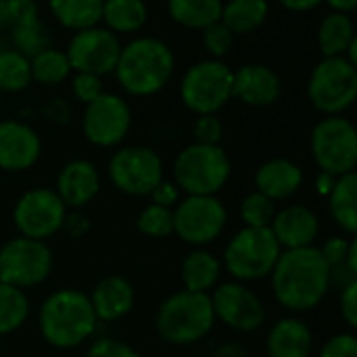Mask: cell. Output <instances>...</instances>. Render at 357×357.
Masks as SVG:
<instances>
[{
	"label": "cell",
	"instance_id": "6da1fadb",
	"mask_svg": "<svg viewBox=\"0 0 357 357\" xmlns=\"http://www.w3.org/2000/svg\"><path fill=\"white\" fill-rule=\"evenodd\" d=\"M275 301L294 313L311 311L330 290V265L317 246L282 250L271 275Z\"/></svg>",
	"mask_w": 357,
	"mask_h": 357
},
{
	"label": "cell",
	"instance_id": "7a4b0ae2",
	"mask_svg": "<svg viewBox=\"0 0 357 357\" xmlns=\"http://www.w3.org/2000/svg\"><path fill=\"white\" fill-rule=\"evenodd\" d=\"M36 319L43 340L59 351L91 342L99 328L89 294L70 286L53 290L40 303Z\"/></svg>",
	"mask_w": 357,
	"mask_h": 357
},
{
	"label": "cell",
	"instance_id": "3957f363",
	"mask_svg": "<svg viewBox=\"0 0 357 357\" xmlns=\"http://www.w3.org/2000/svg\"><path fill=\"white\" fill-rule=\"evenodd\" d=\"M114 74L124 93L132 97H151L170 82L174 74V55L166 43L141 36L122 47Z\"/></svg>",
	"mask_w": 357,
	"mask_h": 357
},
{
	"label": "cell",
	"instance_id": "277c9868",
	"mask_svg": "<svg viewBox=\"0 0 357 357\" xmlns=\"http://www.w3.org/2000/svg\"><path fill=\"white\" fill-rule=\"evenodd\" d=\"M217 324L211 294L176 290L168 294L155 309V334L174 347H190L206 338Z\"/></svg>",
	"mask_w": 357,
	"mask_h": 357
},
{
	"label": "cell",
	"instance_id": "5b68a950",
	"mask_svg": "<svg viewBox=\"0 0 357 357\" xmlns=\"http://www.w3.org/2000/svg\"><path fill=\"white\" fill-rule=\"evenodd\" d=\"M231 178V160L221 145L190 143L172 160V181L183 196H217Z\"/></svg>",
	"mask_w": 357,
	"mask_h": 357
},
{
	"label": "cell",
	"instance_id": "8992f818",
	"mask_svg": "<svg viewBox=\"0 0 357 357\" xmlns=\"http://www.w3.org/2000/svg\"><path fill=\"white\" fill-rule=\"evenodd\" d=\"M280 255L282 248L269 227H242L227 240L221 265L234 282L250 284L269 278Z\"/></svg>",
	"mask_w": 357,
	"mask_h": 357
},
{
	"label": "cell",
	"instance_id": "52a82bcc",
	"mask_svg": "<svg viewBox=\"0 0 357 357\" xmlns=\"http://www.w3.org/2000/svg\"><path fill=\"white\" fill-rule=\"evenodd\" d=\"M178 95L196 116L217 114L234 99V70L221 59L198 61L183 74Z\"/></svg>",
	"mask_w": 357,
	"mask_h": 357
},
{
	"label": "cell",
	"instance_id": "ba28073f",
	"mask_svg": "<svg viewBox=\"0 0 357 357\" xmlns=\"http://www.w3.org/2000/svg\"><path fill=\"white\" fill-rule=\"evenodd\" d=\"M229 221L227 206L219 196H183L172 208V236L192 248L217 242Z\"/></svg>",
	"mask_w": 357,
	"mask_h": 357
},
{
	"label": "cell",
	"instance_id": "9c48e42d",
	"mask_svg": "<svg viewBox=\"0 0 357 357\" xmlns=\"http://www.w3.org/2000/svg\"><path fill=\"white\" fill-rule=\"evenodd\" d=\"M311 155L334 178L357 168V128L344 116H324L311 130Z\"/></svg>",
	"mask_w": 357,
	"mask_h": 357
},
{
	"label": "cell",
	"instance_id": "30bf717a",
	"mask_svg": "<svg viewBox=\"0 0 357 357\" xmlns=\"http://www.w3.org/2000/svg\"><path fill=\"white\" fill-rule=\"evenodd\" d=\"M55 267L49 242L15 236L0 246V282L30 290L45 284Z\"/></svg>",
	"mask_w": 357,
	"mask_h": 357
},
{
	"label": "cell",
	"instance_id": "8fae6325",
	"mask_svg": "<svg viewBox=\"0 0 357 357\" xmlns=\"http://www.w3.org/2000/svg\"><path fill=\"white\" fill-rule=\"evenodd\" d=\"M107 178L120 194L143 198L164 178V160L147 145H122L107 160Z\"/></svg>",
	"mask_w": 357,
	"mask_h": 357
},
{
	"label": "cell",
	"instance_id": "7c38bea8",
	"mask_svg": "<svg viewBox=\"0 0 357 357\" xmlns=\"http://www.w3.org/2000/svg\"><path fill=\"white\" fill-rule=\"evenodd\" d=\"M307 97L324 116H342L357 101V72L344 57H324L309 76Z\"/></svg>",
	"mask_w": 357,
	"mask_h": 357
},
{
	"label": "cell",
	"instance_id": "4fadbf2b",
	"mask_svg": "<svg viewBox=\"0 0 357 357\" xmlns=\"http://www.w3.org/2000/svg\"><path fill=\"white\" fill-rule=\"evenodd\" d=\"M68 208L53 188H32L24 192L11 213L17 236L49 242L63 229Z\"/></svg>",
	"mask_w": 357,
	"mask_h": 357
},
{
	"label": "cell",
	"instance_id": "5bb4252c",
	"mask_svg": "<svg viewBox=\"0 0 357 357\" xmlns=\"http://www.w3.org/2000/svg\"><path fill=\"white\" fill-rule=\"evenodd\" d=\"M132 126V112L124 97L103 93L86 105L82 114V132L86 141L101 149L120 147Z\"/></svg>",
	"mask_w": 357,
	"mask_h": 357
},
{
	"label": "cell",
	"instance_id": "9a60e30c",
	"mask_svg": "<svg viewBox=\"0 0 357 357\" xmlns=\"http://www.w3.org/2000/svg\"><path fill=\"white\" fill-rule=\"evenodd\" d=\"M211 303L217 321L236 332H255L267 319V309L261 296L242 282H221L211 292Z\"/></svg>",
	"mask_w": 357,
	"mask_h": 357
},
{
	"label": "cell",
	"instance_id": "2e32d148",
	"mask_svg": "<svg viewBox=\"0 0 357 357\" xmlns=\"http://www.w3.org/2000/svg\"><path fill=\"white\" fill-rule=\"evenodd\" d=\"M120 40L114 32L107 28H89L82 32H76L70 40V47L66 51L72 72L76 74H95L105 76L116 70V63L120 59Z\"/></svg>",
	"mask_w": 357,
	"mask_h": 357
},
{
	"label": "cell",
	"instance_id": "e0dca14e",
	"mask_svg": "<svg viewBox=\"0 0 357 357\" xmlns=\"http://www.w3.org/2000/svg\"><path fill=\"white\" fill-rule=\"evenodd\" d=\"M43 155V139L28 122L0 120V170L26 172L38 164Z\"/></svg>",
	"mask_w": 357,
	"mask_h": 357
},
{
	"label": "cell",
	"instance_id": "ac0fdd59",
	"mask_svg": "<svg viewBox=\"0 0 357 357\" xmlns=\"http://www.w3.org/2000/svg\"><path fill=\"white\" fill-rule=\"evenodd\" d=\"M101 170L86 158H74L66 162L57 174L55 192L68 211H84L101 194Z\"/></svg>",
	"mask_w": 357,
	"mask_h": 357
},
{
	"label": "cell",
	"instance_id": "d6986e66",
	"mask_svg": "<svg viewBox=\"0 0 357 357\" xmlns=\"http://www.w3.org/2000/svg\"><path fill=\"white\" fill-rule=\"evenodd\" d=\"M269 229L282 250L307 248L313 246L315 238L319 236V219L309 206L290 204L275 213Z\"/></svg>",
	"mask_w": 357,
	"mask_h": 357
},
{
	"label": "cell",
	"instance_id": "ffe728a7",
	"mask_svg": "<svg viewBox=\"0 0 357 357\" xmlns=\"http://www.w3.org/2000/svg\"><path fill=\"white\" fill-rule=\"evenodd\" d=\"M91 305L99 324H112L126 317L137 303V292L130 280L124 275H105L89 292Z\"/></svg>",
	"mask_w": 357,
	"mask_h": 357
},
{
	"label": "cell",
	"instance_id": "44dd1931",
	"mask_svg": "<svg viewBox=\"0 0 357 357\" xmlns=\"http://www.w3.org/2000/svg\"><path fill=\"white\" fill-rule=\"evenodd\" d=\"M305 181L303 168L288 158L265 160L255 172V192L263 194L271 202L290 200Z\"/></svg>",
	"mask_w": 357,
	"mask_h": 357
},
{
	"label": "cell",
	"instance_id": "7402d4cb",
	"mask_svg": "<svg viewBox=\"0 0 357 357\" xmlns=\"http://www.w3.org/2000/svg\"><path fill=\"white\" fill-rule=\"evenodd\" d=\"M282 95L280 76L263 66L248 63L234 72V97L250 107H267L273 105Z\"/></svg>",
	"mask_w": 357,
	"mask_h": 357
},
{
	"label": "cell",
	"instance_id": "603a6c76",
	"mask_svg": "<svg viewBox=\"0 0 357 357\" xmlns=\"http://www.w3.org/2000/svg\"><path fill=\"white\" fill-rule=\"evenodd\" d=\"M269 357H309L313 349V332L298 317L278 319L265 338Z\"/></svg>",
	"mask_w": 357,
	"mask_h": 357
},
{
	"label": "cell",
	"instance_id": "cb8c5ba5",
	"mask_svg": "<svg viewBox=\"0 0 357 357\" xmlns=\"http://www.w3.org/2000/svg\"><path fill=\"white\" fill-rule=\"evenodd\" d=\"M221 259L208 248H192L183 257L181 267H178V278H181L183 290L198 294H211L221 284Z\"/></svg>",
	"mask_w": 357,
	"mask_h": 357
},
{
	"label": "cell",
	"instance_id": "d4e9b609",
	"mask_svg": "<svg viewBox=\"0 0 357 357\" xmlns=\"http://www.w3.org/2000/svg\"><path fill=\"white\" fill-rule=\"evenodd\" d=\"M328 208L342 231L357 236V168L334 181L328 196Z\"/></svg>",
	"mask_w": 357,
	"mask_h": 357
},
{
	"label": "cell",
	"instance_id": "484cf974",
	"mask_svg": "<svg viewBox=\"0 0 357 357\" xmlns=\"http://www.w3.org/2000/svg\"><path fill=\"white\" fill-rule=\"evenodd\" d=\"M55 20L74 32L99 26L103 17V0H49Z\"/></svg>",
	"mask_w": 357,
	"mask_h": 357
},
{
	"label": "cell",
	"instance_id": "4316f807",
	"mask_svg": "<svg viewBox=\"0 0 357 357\" xmlns=\"http://www.w3.org/2000/svg\"><path fill=\"white\" fill-rule=\"evenodd\" d=\"M168 13L178 26L206 30L221 22L223 0H168Z\"/></svg>",
	"mask_w": 357,
	"mask_h": 357
},
{
	"label": "cell",
	"instance_id": "83f0119b",
	"mask_svg": "<svg viewBox=\"0 0 357 357\" xmlns=\"http://www.w3.org/2000/svg\"><path fill=\"white\" fill-rule=\"evenodd\" d=\"M269 15L267 0H229L223 5L221 24L236 34H250L259 30Z\"/></svg>",
	"mask_w": 357,
	"mask_h": 357
},
{
	"label": "cell",
	"instance_id": "f1b7e54d",
	"mask_svg": "<svg viewBox=\"0 0 357 357\" xmlns=\"http://www.w3.org/2000/svg\"><path fill=\"white\" fill-rule=\"evenodd\" d=\"M355 36V26L349 15L328 13L317 26V45L324 57H344L351 40Z\"/></svg>",
	"mask_w": 357,
	"mask_h": 357
},
{
	"label": "cell",
	"instance_id": "f546056e",
	"mask_svg": "<svg viewBox=\"0 0 357 357\" xmlns=\"http://www.w3.org/2000/svg\"><path fill=\"white\" fill-rule=\"evenodd\" d=\"M101 22L114 34H132L147 22V7L143 0H103Z\"/></svg>",
	"mask_w": 357,
	"mask_h": 357
},
{
	"label": "cell",
	"instance_id": "4dcf8cb0",
	"mask_svg": "<svg viewBox=\"0 0 357 357\" xmlns=\"http://www.w3.org/2000/svg\"><path fill=\"white\" fill-rule=\"evenodd\" d=\"M32 305L26 290L0 282V336L13 334L30 319Z\"/></svg>",
	"mask_w": 357,
	"mask_h": 357
},
{
	"label": "cell",
	"instance_id": "1f68e13d",
	"mask_svg": "<svg viewBox=\"0 0 357 357\" xmlns=\"http://www.w3.org/2000/svg\"><path fill=\"white\" fill-rule=\"evenodd\" d=\"M30 66H32V80L45 86H55V84L66 82L72 72L68 55L51 47L34 55L30 59Z\"/></svg>",
	"mask_w": 357,
	"mask_h": 357
},
{
	"label": "cell",
	"instance_id": "d6a6232c",
	"mask_svg": "<svg viewBox=\"0 0 357 357\" xmlns=\"http://www.w3.org/2000/svg\"><path fill=\"white\" fill-rule=\"evenodd\" d=\"M32 82L30 59L20 51L0 53V93H22Z\"/></svg>",
	"mask_w": 357,
	"mask_h": 357
},
{
	"label": "cell",
	"instance_id": "836d02e7",
	"mask_svg": "<svg viewBox=\"0 0 357 357\" xmlns=\"http://www.w3.org/2000/svg\"><path fill=\"white\" fill-rule=\"evenodd\" d=\"M275 213H278L275 202H271L269 198H265L259 192H250L240 202V221L244 223V227L267 229V227H271Z\"/></svg>",
	"mask_w": 357,
	"mask_h": 357
},
{
	"label": "cell",
	"instance_id": "e575fe53",
	"mask_svg": "<svg viewBox=\"0 0 357 357\" xmlns=\"http://www.w3.org/2000/svg\"><path fill=\"white\" fill-rule=\"evenodd\" d=\"M135 225L141 236L149 240H164L172 236V211L155 206V204H147L137 215Z\"/></svg>",
	"mask_w": 357,
	"mask_h": 357
},
{
	"label": "cell",
	"instance_id": "d590c367",
	"mask_svg": "<svg viewBox=\"0 0 357 357\" xmlns=\"http://www.w3.org/2000/svg\"><path fill=\"white\" fill-rule=\"evenodd\" d=\"M84 357H143L132 344L114 338V336H97L86 344Z\"/></svg>",
	"mask_w": 357,
	"mask_h": 357
},
{
	"label": "cell",
	"instance_id": "8d00e7d4",
	"mask_svg": "<svg viewBox=\"0 0 357 357\" xmlns=\"http://www.w3.org/2000/svg\"><path fill=\"white\" fill-rule=\"evenodd\" d=\"M202 40H204V49L211 53L213 59H221L225 57L231 47H234V34L229 32L227 26H223L221 22L208 26L206 30H202Z\"/></svg>",
	"mask_w": 357,
	"mask_h": 357
},
{
	"label": "cell",
	"instance_id": "74e56055",
	"mask_svg": "<svg viewBox=\"0 0 357 357\" xmlns=\"http://www.w3.org/2000/svg\"><path fill=\"white\" fill-rule=\"evenodd\" d=\"M223 139V122L217 114L198 116L194 122V143L202 145H221Z\"/></svg>",
	"mask_w": 357,
	"mask_h": 357
},
{
	"label": "cell",
	"instance_id": "f35d334b",
	"mask_svg": "<svg viewBox=\"0 0 357 357\" xmlns=\"http://www.w3.org/2000/svg\"><path fill=\"white\" fill-rule=\"evenodd\" d=\"M72 93L80 103L89 105L105 93L103 80L101 76H95V74H76L72 78Z\"/></svg>",
	"mask_w": 357,
	"mask_h": 357
},
{
	"label": "cell",
	"instance_id": "ab89813d",
	"mask_svg": "<svg viewBox=\"0 0 357 357\" xmlns=\"http://www.w3.org/2000/svg\"><path fill=\"white\" fill-rule=\"evenodd\" d=\"M317 357H357V336L342 332L324 342Z\"/></svg>",
	"mask_w": 357,
	"mask_h": 357
},
{
	"label": "cell",
	"instance_id": "60d3db41",
	"mask_svg": "<svg viewBox=\"0 0 357 357\" xmlns=\"http://www.w3.org/2000/svg\"><path fill=\"white\" fill-rule=\"evenodd\" d=\"M147 198H149V204H155V206H162V208L172 211L178 202H181L183 194H181V190L174 185L172 178H166L164 176L162 181L151 190V194Z\"/></svg>",
	"mask_w": 357,
	"mask_h": 357
},
{
	"label": "cell",
	"instance_id": "b9f144b4",
	"mask_svg": "<svg viewBox=\"0 0 357 357\" xmlns=\"http://www.w3.org/2000/svg\"><path fill=\"white\" fill-rule=\"evenodd\" d=\"M338 309L342 319L357 330V278H353L349 284H344L340 288V296H338Z\"/></svg>",
	"mask_w": 357,
	"mask_h": 357
},
{
	"label": "cell",
	"instance_id": "7bdbcfd3",
	"mask_svg": "<svg viewBox=\"0 0 357 357\" xmlns=\"http://www.w3.org/2000/svg\"><path fill=\"white\" fill-rule=\"evenodd\" d=\"M347 248H349V242L344 238H330L326 240L321 246H319V252L321 257L326 259V263L330 265V269L334 267H340L344 265V259H347Z\"/></svg>",
	"mask_w": 357,
	"mask_h": 357
},
{
	"label": "cell",
	"instance_id": "ee69618b",
	"mask_svg": "<svg viewBox=\"0 0 357 357\" xmlns=\"http://www.w3.org/2000/svg\"><path fill=\"white\" fill-rule=\"evenodd\" d=\"M89 229H91V219L82 211H68V217H66L61 231H66L70 238L78 240V238L86 236Z\"/></svg>",
	"mask_w": 357,
	"mask_h": 357
},
{
	"label": "cell",
	"instance_id": "f6af8a7d",
	"mask_svg": "<svg viewBox=\"0 0 357 357\" xmlns=\"http://www.w3.org/2000/svg\"><path fill=\"white\" fill-rule=\"evenodd\" d=\"M278 3L288 9V11H294V13H307V11H313L315 7H319L324 0H278Z\"/></svg>",
	"mask_w": 357,
	"mask_h": 357
},
{
	"label": "cell",
	"instance_id": "bcb514c9",
	"mask_svg": "<svg viewBox=\"0 0 357 357\" xmlns=\"http://www.w3.org/2000/svg\"><path fill=\"white\" fill-rule=\"evenodd\" d=\"M324 3L332 9V13L349 15V13L357 11V0H324Z\"/></svg>",
	"mask_w": 357,
	"mask_h": 357
},
{
	"label": "cell",
	"instance_id": "7dc6e473",
	"mask_svg": "<svg viewBox=\"0 0 357 357\" xmlns=\"http://www.w3.org/2000/svg\"><path fill=\"white\" fill-rule=\"evenodd\" d=\"M344 267L349 269V273H351L353 278H357V236H353V238L349 240V248H347Z\"/></svg>",
	"mask_w": 357,
	"mask_h": 357
},
{
	"label": "cell",
	"instance_id": "c3c4849f",
	"mask_svg": "<svg viewBox=\"0 0 357 357\" xmlns=\"http://www.w3.org/2000/svg\"><path fill=\"white\" fill-rule=\"evenodd\" d=\"M215 355L217 357H246V351L238 342H223Z\"/></svg>",
	"mask_w": 357,
	"mask_h": 357
},
{
	"label": "cell",
	"instance_id": "681fc988",
	"mask_svg": "<svg viewBox=\"0 0 357 357\" xmlns=\"http://www.w3.org/2000/svg\"><path fill=\"white\" fill-rule=\"evenodd\" d=\"M15 7L17 0H0V22L15 20Z\"/></svg>",
	"mask_w": 357,
	"mask_h": 357
},
{
	"label": "cell",
	"instance_id": "f907efd6",
	"mask_svg": "<svg viewBox=\"0 0 357 357\" xmlns=\"http://www.w3.org/2000/svg\"><path fill=\"white\" fill-rule=\"evenodd\" d=\"M334 181H336L334 176H330V174H324V172H319V174H317V190H319V194H324V196H330V192H332V185H334Z\"/></svg>",
	"mask_w": 357,
	"mask_h": 357
},
{
	"label": "cell",
	"instance_id": "816d5d0a",
	"mask_svg": "<svg viewBox=\"0 0 357 357\" xmlns=\"http://www.w3.org/2000/svg\"><path fill=\"white\" fill-rule=\"evenodd\" d=\"M344 59L353 66V70L357 72V32H355V36H353V40H351V45H349V49H347V53H344Z\"/></svg>",
	"mask_w": 357,
	"mask_h": 357
},
{
	"label": "cell",
	"instance_id": "f5cc1de1",
	"mask_svg": "<svg viewBox=\"0 0 357 357\" xmlns=\"http://www.w3.org/2000/svg\"><path fill=\"white\" fill-rule=\"evenodd\" d=\"M0 101H3V93H0Z\"/></svg>",
	"mask_w": 357,
	"mask_h": 357
}]
</instances>
